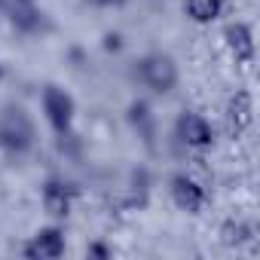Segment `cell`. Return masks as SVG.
Segmentation results:
<instances>
[{"mask_svg": "<svg viewBox=\"0 0 260 260\" xmlns=\"http://www.w3.org/2000/svg\"><path fill=\"white\" fill-rule=\"evenodd\" d=\"M95 7H116V4H122V0H92Z\"/></svg>", "mask_w": 260, "mask_h": 260, "instance_id": "15", "label": "cell"}, {"mask_svg": "<svg viewBox=\"0 0 260 260\" xmlns=\"http://www.w3.org/2000/svg\"><path fill=\"white\" fill-rule=\"evenodd\" d=\"M4 7H7V0H0V16H4Z\"/></svg>", "mask_w": 260, "mask_h": 260, "instance_id": "16", "label": "cell"}, {"mask_svg": "<svg viewBox=\"0 0 260 260\" xmlns=\"http://www.w3.org/2000/svg\"><path fill=\"white\" fill-rule=\"evenodd\" d=\"M223 242L226 245H245V242H254V226L248 223H226L223 226Z\"/></svg>", "mask_w": 260, "mask_h": 260, "instance_id": "13", "label": "cell"}, {"mask_svg": "<svg viewBox=\"0 0 260 260\" xmlns=\"http://www.w3.org/2000/svg\"><path fill=\"white\" fill-rule=\"evenodd\" d=\"M34 138H37L34 119L19 104L4 107V113H0V150L10 159H19L34 147Z\"/></svg>", "mask_w": 260, "mask_h": 260, "instance_id": "1", "label": "cell"}, {"mask_svg": "<svg viewBox=\"0 0 260 260\" xmlns=\"http://www.w3.org/2000/svg\"><path fill=\"white\" fill-rule=\"evenodd\" d=\"M169 190H172V202H175L181 211H187V214H199V211L205 208V202H208L205 187H202L193 175H187V172H178V175L172 178Z\"/></svg>", "mask_w": 260, "mask_h": 260, "instance_id": "6", "label": "cell"}, {"mask_svg": "<svg viewBox=\"0 0 260 260\" xmlns=\"http://www.w3.org/2000/svg\"><path fill=\"white\" fill-rule=\"evenodd\" d=\"M77 196H80L77 187H74L71 181H64V178H49V181L40 187V202H43L46 214L55 217V220L71 217V211H74V205H77Z\"/></svg>", "mask_w": 260, "mask_h": 260, "instance_id": "5", "label": "cell"}, {"mask_svg": "<svg viewBox=\"0 0 260 260\" xmlns=\"http://www.w3.org/2000/svg\"><path fill=\"white\" fill-rule=\"evenodd\" d=\"M86 254H95V257H107V254H110V251H107V248H104V245H92V248H89V251H86Z\"/></svg>", "mask_w": 260, "mask_h": 260, "instance_id": "14", "label": "cell"}, {"mask_svg": "<svg viewBox=\"0 0 260 260\" xmlns=\"http://www.w3.org/2000/svg\"><path fill=\"white\" fill-rule=\"evenodd\" d=\"M40 107H43V119L49 122V128L58 138L71 135L74 119H77V101H74L71 92H64L61 86L49 83L43 89V95H40Z\"/></svg>", "mask_w": 260, "mask_h": 260, "instance_id": "2", "label": "cell"}, {"mask_svg": "<svg viewBox=\"0 0 260 260\" xmlns=\"http://www.w3.org/2000/svg\"><path fill=\"white\" fill-rule=\"evenodd\" d=\"M254 122V98L251 92H236L226 104V128H230V135H242L245 128H251Z\"/></svg>", "mask_w": 260, "mask_h": 260, "instance_id": "10", "label": "cell"}, {"mask_svg": "<svg viewBox=\"0 0 260 260\" xmlns=\"http://www.w3.org/2000/svg\"><path fill=\"white\" fill-rule=\"evenodd\" d=\"M223 40H226L230 55H233L239 64H251V61H254V31H251V25H245V22L226 25Z\"/></svg>", "mask_w": 260, "mask_h": 260, "instance_id": "9", "label": "cell"}, {"mask_svg": "<svg viewBox=\"0 0 260 260\" xmlns=\"http://www.w3.org/2000/svg\"><path fill=\"white\" fill-rule=\"evenodd\" d=\"M64 251H68V242H64V230L58 223L37 230L25 245V257H34V260H58Z\"/></svg>", "mask_w": 260, "mask_h": 260, "instance_id": "7", "label": "cell"}, {"mask_svg": "<svg viewBox=\"0 0 260 260\" xmlns=\"http://www.w3.org/2000/svg\"><path fill=\"white\" fill-rule=\"evenodd\" d=\"M128 122L138 128V135L150 138V128H153V113H150V104L147 101H132L128 107Z\"/></svg>", "mask_w": 260, "mask_h": 260, "instance_id": "12", "label": "cell"}, {"mask_svg": "<svg viewBox=\"0 0 260 260\" xmlns=\"http://www.w3.org/2000/svg\"><path fill=\"white\" fill-rule=\"evenodd\" d=\"M4 13L10 16V22L19 34H37L40 25H43V10L34 0H7Z\"/></svg>", "mask_w": 260, "mask_h": 260, "instance_id": "8", "label": "cell"}, {"mask_svg": "<svg viewBox=\"0 0 260 260\" xmlns=\"http://www.w3.org/2000/svg\"><path fill=\"white\" fill-rule=\"evenodd\" d=\"M175 135H178V141H181L184 147H190V150H208V147L214 144V125H211L202 113L184 110V113L178 116V122H175Z\"/></svg>", "mask_w": 260, "mask_h": 260, "instance_id": "4", "label": "cell"}, {"mask_svg": "<svg viewBox=\"0 0 260 260\" xmlns=\"http://www.w3.org/2000/svg\"><path fill=\"white\" fill-rule=\"evenodd\" d=\"M184 13L196 25H211L223 16V0H184Z\"/></svg>", "mask_w": 260, "mask_h": 260, "instance_id": "11", "label": "cell"}, {"mask_svg": "<svg viewBox=\"0 0 260 260\" xmlns=\"http://www.w3.org/2000/svg\"><path fill=\"white\" fill-rule=\"evenodd\" d=\"M0 80H4V64H0Z\"/></svg>", "mask_w": 260, "mask_h": 260, "instance_id": "17", "label": "cell"}, {"mask_svg": "<svg viewBox=\"0 0 260 260\" xmlns=\"http://www.w3.org/2000/svg\"><path fill=\"white\" fill-rule=\"evenodd\" d=\"M135 77H138V83L147 86L150 92L166 95V92H172V89L178 86V64H175V58L166 55V52H150V55H144V58L138 61Z\"/></svg>", "mask_w": 260, "mask_h": 260, "instance_id": "3", "label": "cell"}]
</instances>
